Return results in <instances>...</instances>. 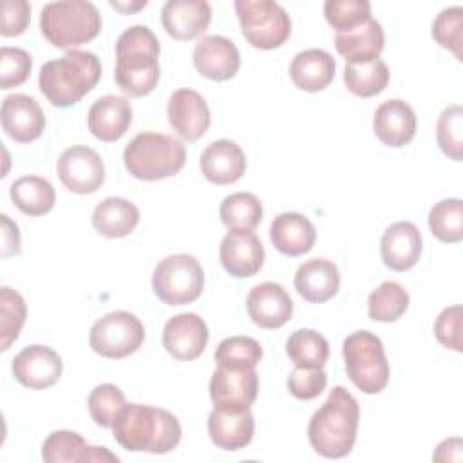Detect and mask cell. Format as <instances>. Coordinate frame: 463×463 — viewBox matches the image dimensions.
Wrapping results in <instances>:
<instances>
[{"label": "cell", "mask_w": 463, "mask_h": 463, "mask_svg": "<svg viewBox=\"0 0 463 463\" xmlns=\"http://www.w3.org/2000/svg\"><path fill=\"white\" fill-rule=\"evenodd\" d=\"M358 423L360 405L356 398L345 387L336 385L309 420V443L324 458H344L354 447Z\"/></svg>", "instance_id": "obj_1"}, {"label": "cell", "mask_w": 463, "mask_h": 463, "mask_svg": "<svg viewBox=\"0 0 463 463\" xmlns=\"http://www.w3.org/2000/svg\"><path fill=\"white\" fill-rule=\"evenodd\" d=\"M179 420L165 409L127 403L112 425L114 439L130 452L166 454L181 441Z\"/></svg>", "instance_id": "obj_2"}, {"label": "cell", "mask_w": 463, "mask_h": 463, "mask_svg": "<svg viewBox=\"0 0 463 463\" xmlns=\"http://www.w3.org/2000/svg\"><path fill=\"white\" fill-rule=\"evenodd\" d=\"M159 51V42L146 25H132L119 34L114 80L125 94L141 98L157 87L161 76Z\"/></svg>", "instance_id": "obj_3"}, {"label": "cell", "mask_w": 463, "mask_h": 463, "mask_svg": "<svg viewBox=\"0 0 463 463\" xmlns=\"http://www.w3.org/2000/svg\"><path fill=\"white\" fill-rule=\"evenodd\" d=\"M99 78V58L89 51L71 49L61 58L42 65L38 87L51 105L65 109L81 101L98 85Z\"/></svg>", "instance_id": "obj_4"}, {"label": "cell", "mask_w": 463, "mask_h": 463, "mask_svg": "<svg viewBox=\"0 0 463 463\" xmlns=\"http://www.w3.org/2000/svg\"><path fill=\"white\" fill-rule=\"evenodd\" d=\"M184 161V145L168 134L141 132L123 150L127 172L139 181L172 177L179 174Z\"/></svg>", "instance_id": "obj_5"}, {"label": "cell", "mask_w": 463, "mask_h": 463, "mask_svg": "<svg viewBox=\"0 0 463 463\" xmlns=\"http://www.w3.org/2000/svg\"><path fill=\"white\" fill-rule=\"evenodd\" d=\"M40 31L51 45L72 49L99 34L101 14L92 2H49L40 13Z\"/></svg>", "instance_id": "obj_6"}, {"label": "cell", "mask_w": 463, "mask_h": 463, "mask_svg": "<svg viewBox=\"0 0 463 463\" xmlns=\"http://www.w3.org/2000/svg\"><path fill=\"white\" fill-rule=\"evenodd\" d=\"M345 373L365 394H378L389 383V362L382 340L371 331H354L342 344Z\"/></svg>", "instance_id": "obj_7"}, {"label": "cell", "mask_w": 463, "mask_h": 463, "mask_svg": "<svg viewBox=\"0 0 463 463\" xmlns=\"http://www.w3.org/2000/svg\"><path fill=\"white\" fill-rule=\"evenodd\" d=\"M235 13L246 42L260 51L286 43L291 34V18L286 9L271 0H237Z\"/></svg>", "instance_id": "obj_8"}, {"label": "cell", "mask_w": 463, "mask_h": 463, "mask_svg": "<svg viewBox=\"0 0 463 463\" xmlns=\"http://www.w3.org/2000/svg\"><path fill=\"white\" fill-rule=\"evenodd\" d=\"M204 288V271L199 260L188 253L168 255L157 262L152 273V289L166 306H183L197 300Z\"/></svg>", "instance_id": "obj_9"}, {"label": "cell", "mask_w": 463, "mask_h": 463, "mask_svg": "<svg viewBox=\"0 0 463 463\" xmlns=\"http://www.w3.org/2000/svg\"><path fill=\"white\" fill-rule=\"evenodd\" d=\"M145 340L141 320L128 311H112L98 318L89 335L90 349L105 358L119 360L134 354Z\"/></svg>", "instance_id": "obj_10"}, {"label": "cell", "mask_w": 463, "mask_h": 463, "mask_svg": "<svg viewBox=\"0 0 463 463\" xmlns=\"http://www.w3.org/2000/svg\"><path fill=\"white\" fill-rule=\"evenodd\" d=\"M56 172L61 184L80 195L98 192L105 181L101 156L85 145L65 148L56 161Z\"/></svg>", "instance_id": "obj_11"}, {"label": "cell", "mask_w": 463, "mask_h": 463, "mask_svg": "<svg viewBox=\"0 0 463 463\" xmlns=\"http://www.w3.org/2000/svg\"><path fill=\"white\" fill-rule=\"evenodd\" d=\"M257 394L259 374L255 367H215L210 378V398L219 409H250Z\"/></svg>", "instance_id": "obj_12"}, {"label": "cell", "mask_w": 463, "mask_h": 463, "mask_svg": "<svg viewBox=\"0 0 463 463\" xmlns=\"http://www.w3.org/2000/svg\"><path fill=\"white\" fill-rule=\"evenodd\" d=\"M11 371L18 383L38 391L52 387L60 380L63 373V362L54 349L34 344L24 347L14 356Z\"/></svg>", "instance_id": "obj_13"}, {"label": "cell", "mask_w": 463, "mask_h": 463, "mask_svg": "<svg viewBox=\"0 0 463 463\" xmlns=\"http://www.w3.org/2000/svg\"><path fill=\"white\" fill-rule=\"evenodd\" d=\"M208 326L197 313H179L163 327V347L181 362L195 360L208 344Z\"/></svg>", "instance_id": "obj_14"}, {"label": "cell", "mask_w": 463, "mask_h": 463, "mask_svg": "<svg viewBox=\"0 0 463 463\" xmlns=\"http://www.w3.org/2000/svg\"><path fill=\"white\" fill-rule=\"evenodd\" d=\"M166 116L170 127L184 141H197L210 127L206 99L194 89H179L168 98Z\"/></svg>", "instance_id": "obj_15"}, {"label": "cell", "mask_w": 463, "mask_h": 463, "mask_svg": "<svg viewBox=\"0 0 463 463\" xmlns=\"http://www.w3.org/2000/svg\"><path fill=\"white\" fill-rule=\"evenodd\" d=\"M194 65L197 72L213 81L233 78L241 67L237 45L221 34L203 36L194 47Z\"/></svg>", "instance_id": "obj_16"}, {"label": "cell", "mask_w": 463, "mask_h": 463, "mask_svg": "<svg viewBox=\"0 0 463 463\" xmlns=\"http://www.w3.org/2000/svg\"><path fill=\"white\" fill-rule=\"evenodd\" d=\"M219 259L232 277L248 279L260 271L264 264V246L253 232L230 230L221 241Z\"/></svg>", "instance_id": "obj_17"}, {"label": "cell", "mask_w": 463, "mask_h": 463, "mask_svg": "<svg viewBox=\"0 0 463 463\" xmlns=\"http://www.w3.org/2000/svg\"><path fill=\"white\" fill-rule=\"evenodd\" d=\"M246 309L259 327L279 329L293 317V300L280 284L268 280L250 289Z\"/></svg>", "instance_id": "obj_18"}, {"label": "cell", "mask_w": 463, "mask_h": 463, "mask_svg": "<svg viewBox=\"0 0 463 463\" xmlns=\"http://www.w3.org/2000/svg\"><path fill=\"white\" fill-rule=\"evenodd\" d=\"M4 132L16 143L38 139L45 128V116L38 101L27 94H9L0 110Z\"/></svg>", "instance_id": "obj_19"}, {"label": "cell", "mask_w": 463, "mask_h": 463, "mask_svg": "<svg viewBox=\"0 0 463 463\" xmlns=\"http://www.w3.org/2000/svg\"><path fill=\"white\" fill-rule=\"evenodd\" d=\"M212 22V7L204 0H168L161 9V24L174 40L201 36Z\"/></svg>", "instance_id": "obj_20"}, {"label": "cell", "mask_w": 463, "mask_h": 463, "mask_svg": "<svg viewBox=\"0 0 463 463\" xmlns=\"http://www.w3.org/2000/svg\"><path fill=\"white\" fill-rule=\"evenodd\" d=\"M132 123V105L125 96L107 94L92 103L87 114L90 134L105 143H114L125 136Z\"/></svg>", "instance_id": "obj_21"}, {"label": "cell", "mask_w": 463, "mask_h": 463, "mask_svg": "<svg viewBox=\"0 0 463 463\" xmlns=\"http://www.w3.org/2000/svg\"><path fill=\"white\" fill-rule=\"evenodd\" d=\"M423 241L416 224L409 221L392 222L382 235L380 253L383 264L392 271L411 269L421 255Z\"/></svg>", "instance_id": "obj_22"}, {"label": "cell", "mask_w": 463, "mask_h": 463, "mask_svg": "<svg viewBox=\"0 0 463 463\" xmlns=\"http://www.w3.org/2000/svg\"><path fill=\"white\" fill-rule=\"evenodd\" d=\"M373 130L385 146H405L416 136V114L403 99H387L374 110Z\"/></svg>", "instance_id": "obj_23"}, {"label": "cell", "mask_w": 463, "mask_h": 463, "mask_svg": "<svg viewBox=\"0 0 463 463\" xmlns=\"http://www.w3.org/2000/svg\"><path fill=\"white\" fill-rule=\"evenodd\" d=\"M255 420L250 409L230 411L213 407L208 414V434L215 447L222 450H241L253 439Z\"/></svg>", "instance_id": "obj_24"}, {"label": "cell", "mask_w": 463, "mask_h": 463, "mask_svg": "<svg viewBox=\"0 0 463 463\" xmlns=\"http://www.w3.org/2000/svg\"><path fill=\"white\" fill-rule=\"evenodd\" d=\"M203 175L213 184H232L246 172V156L232 139L212 141L199 157Z\"/></svg>", "instance_id": "obj_25"}, {"label": "cell", "mask_w": 463, "mask_h": 463, "mask_svg": "<svg viewBox=\"0 0 463 463\" xmlns=\"http://www.w3.org/2000/svg\"><path fill=\"white\" fill-rule=\"evenodd\" d=\"M293 284L304 300L322 304L338 293L340 271L335 262L315 257L298 266Z\"/></svg>", "instance_id": "obj_26"}, {"label": "cell", "mask_w": 463, "mask_h": 463, "mask_svg": "<svg viewBox=\"0 0 463 463\" xmlns=\"http://www.w3.org/2000/svg\"><path fill=\"white\" fill-rule=\"evenodd\" d=\"M269 239L277 251L288 257L307 253L317 239L313 222L297 212H284L277 215L269 226Z\"/></svg>", "instance_id": "obj_27"}, {"label": "cell", "mask_w": 463, "mask_h": 463, "mask_svg": "<svg viewBox=\"0 0 463 463\" xmlns=\"http://www.w3.org/2000/svg\"><path fill=\"white\" fill-rule=\"evenodd\" d=\"M385 45V34L378 20L369 18L365 24L347 31L336 33L335 47L345 63H365L380 58Z\"/></svg>", "instance_id": "obj_28"}, {"label": "cell", "mask_w": 463, "mask_h": 463, "mask_svg": "<svg viewBox=\"0 0 463 463\" xmlns=\"http://www.w3.org/2000/svg\"><path fill=\"white\" fill-rule=\"evenodd\" d=\"M335 58L324 49H306L298 52L289 65L291 81L297 89L306 92L324 90L335 80Z\"/></svg>", "instance_id": "obj_29"}, {"label": "cell", "mask_w": 463, "mask_h": 463, "mask_svg": "<svg viewBox=\"0 0 463 463\" xmlns=\"http://www.w3.org/2000/svg\"><path fill=\"white\" fill-rule=\"evenodd\" d=\"M139 222V210L123 197H107L92 212L94 230L107 239H121L130 235Z\"/></svg>", "instance_id": "obj_30"}, {"label": "cell", "mask_w": 463, "mask_h": 463, "mask_svg": "<svg viewBox=\"0 0 463 463\" xmlns=\"http://www.w3.org/2000/svg\"><path fill=\"white\" fill-rule=\"evenodd\" d=\"M9 195L14 206L22 213L31 217L49 213L56 203V194L52 184L40 175L18 177L9 186Z\"/></svg>", "instance_id": "obj_31"}, {"label": "cell", "mask_w": 463, "mask_h": 463, "mask_svg": "<svg viewBox=\"0 0 463 463\" xmlns=\"http://www.w3.org/2000/svg\"><path fill=\"white\" fill-rule=\"evenodd\" d=\"M389 67L376 58L365 63H345L344 83L358 98H373L385 90L389 83Z\"/></svg>", "instance_id": "obj_32"}, {"label": "cell", "mask_w": 463, "mask_h": 463, "mask_svg": "<svg viewBox=\"0 0 463 463\" xmlns=\"http://www.w3.org/2000/svg\"><path fill=\"white\" fill-rule=\"evenodd\" d=\"M286 353L295 367L322 369L329 356V344L315 329H297L286 340Z\"/></svg>", "instance_id": "obj_33"}, {"label": "cell", "mask_w": 463, "mask_h": 463, "mask_svg": "<svg viewBox=\"0 0 463 463\" xmlns=\"http://www.w3.org/2000/svg\"><path fill=\"white\" fill-rule=\"evenodd\" d=\"M219 217L228 230L253 232L262 221V204L250 192H235L222 199Z\"/></svg>", "instance_id": "obj_34"}, {"label": "cell", "mask_w": 463, "mask_h": 463, "mask_svg": "<svg viewBox=\"0 0 463 463\" xmlns=\"http://www.w3.org/2000/svg\"><path fill=\"white\" fill-rule=\"evenodd\" d=\"M409 293L396 280H385L369 293L367 315L374 322H396L409 307Z\"/></svg>", "instance_id": "obj_35"}, {"label": "cell", "mask_w": 463, "mask_h": 463, "mask_svg": "<svg viewBox=\"0 0 463 463\" xmlns=\"http://www.w3.org/2000/svg\"><path fill=\"white\" fill-rule=\"evenodd\" d=\"M90 445L74 430H54L42 445V458L47 463H87Z\"/></svg>", "instance_id": "obj_36"}, {"label": "cell", "mask_w": 463, "mask_h": 463, "mask_svg": "<svg viewBox=\"0 0 463 463\" xmlns=\"http://www.w3.org/2000/svg\"><path fill=\"white\" fill-rule=\"evenodd\" d=\"M430 233L441 242H459L463 239V203L458 197L436 203L429 212Z\"/></svg>", "instance_id": "obj_37"}, {"label": "cell", "mask_w": 463, "mask_h": 463, "mask_svg": "<svg viewBox=\"0 0 463 463\" xmlns=\"http://www.w3.org/2000/svg\"><path fill=\"white\" fill-rule=\"evenodd\" d=\"M27 317L24 297L4 286L0 288V349L7 351L18 338Z\"/></svg>", "instance_id": "obj_38"}, {"label": "cell", "mask_w": 463, "mask_h": 463, "mask_svg": "<svg viewBox=\"0 0 463 463\" xmlns=\"http://www.w3.org/2000/svg\"><path fill=\"white\" fill-rule=\"evenodd\" d=\"M213 358L217 367H257L262 347L251 336H230L217 345Z\"/></svg>", "instance_id": "obj_39"}, {"label": "cell", "mask_w": 463, "mask_h": 463, "mask_svg": "<svg viewBox=\"0 0 463 463\" xmlns=\"http://www.w3.org/2000/svg\"><path fill=\"white\" fill-rule=\"evenodd\" d=\"M125 405H127L125 394L114 383H101L94 387L87 400L90 418L94 420L96 425L105 429H112L116 418L119 416Z\"/></svg>", "instance_id": "obj_40"}, {"label": "cell", "mask_w": 463, "mask_h": 463, "mask_svg": "<svg viewBox=\"0 0 463 463\" xmlns=\"http://www.w3.org/2000/svg\"><path fill=\"white\" fill-rule=\"evenodd\" d=\"M436 141L441 148V152L454 159H463V107L461 105H450L447 107L436 125Z\"/></svg>", "instance_id": "obj_41"}, {"label": "cell", "mask_w": 463, "mask_h": 463, "mask_svg": "<svg viewBox=\"0 0 463 463\" xmlns=\"http://www.w3.org/2000/svg\"><path fill=\"white\" fill-rule=\"evenodd\" d=\"M324 16L336 33H347L371 18V4L367 0H327Z\"/></svg>", "instance_id": "obj_42"}, {"label": "cell", "mask_w": 463, "mask_h": 463, "mask_svg": "<svg viewBox=\"0 0 463 463\" xmlns=\"http://www.w3.org/2000/svg\"><path fill=\"white\" fill-rule=\"evenodd\" d=\"M432 38L461 60L463 47V9L459 5L443 9L432 22Z\"/></svg>", "instance_id": "obj_43"}, {"label": "cell", "mask_w": 463, "mask_h": 463, "mask_svg": "<svg viewBox=\"0 0 463 463\" xmlns=\"http://www.w3.org/2000/svg\"><path fill=\"white\" fill-rule=\"evenodd\" d=\"M33 69V58L20 47L0 49V89L7 90L27 81Z\"/></svg>", "instance_id": "obj_44"}, {"label": "cell", "mask_w": 463, "mask_h": 463, "mask_svg": "<svg viewBox=\"0 0 463 463\" xmlns=\"http://www.w3.org/2000/svg\"><path fill=\"white\" fill-rule=\"evenodd\" d=\"M288 389L298 400H313L327 385V374L324 369H307V367H295L288 376Z\"/></svg>", "instance_id": "obj_45"}, {"label": "cell", "mask_w": 463, "mask_h": 463, "mask_svg": "<svg viewBox=\"0 0 463 463\" xmlns=\"http://www.w3.org/2000/svg\"><path fill=\"white\" fill-rule=\"evenodd\" d=\"M459 329H461V306L459 304L445 307L434 322V335H436L438 342L441 345H445L447 349H452L458 353H461Z\"/></svg>", "instance_id": "obj_46"}, {"label": "cell", "mask_w": 463, "mask_h": 463, "mask_svg": "<svg viewBox=\"0 0 463 463\" xmlns=\"http://www.w3.org/2000/svg\"><path fill=\"white\" fill-rule=\"evenodd\" d=\"M0 13V34L5 38L22 34L31 22V5L25 0H4Z\"/></svg>", "instance_id": "obj_47"}, {"label": "cell", "mask_w": 463, "mask_h": 463, "mask_svg": "<svg viewBox=\"0 0 463 463\" xmlns=\"http://www.w3.org/2000/svg\"><path fill=\"white\" fill-rule=\"evenodd\" d=\"M2 221V257H11L20 253V232L16 222H13L5 213L0 215Z\"/></svg>", "instance_id": "obj_48"}, {"label": "cell", "mask_w": 463, "mask_h": 463, "mask_svg": "<svg viewBox=\"0 0 463 463\" xmlns=\"http://www.w3.org/2000/svg\"><path fill=\"white\" fill-rule=\"evenodd\" d=\"M146 0L145 2H136V4H123V2H110V5L114 7V9H118V11H121V13H125V14H128V13H134V11H139L141 7H146Z\"/></svg>", "instance_id": "obj_49"}]
</instances>
